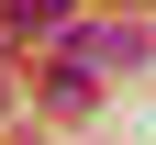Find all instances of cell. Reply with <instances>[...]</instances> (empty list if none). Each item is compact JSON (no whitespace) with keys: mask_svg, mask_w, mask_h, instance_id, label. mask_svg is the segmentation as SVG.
Here are the masks:
<instances>
[{"mask_svg":"<svg viewBox=\"0 0 156 145\" xmlns=\"http://www.w3.org/2000/svg\"><path fill=\"white\" fill-rule=\"evenodd\" d=\"M67 11H78V0H0V23H11V45H23V34H67Z\"/></svg>","mask_w":156,"mask_h":145,"instance_id":"obj_1","label":"cell"}]
</instances>
